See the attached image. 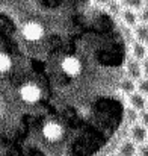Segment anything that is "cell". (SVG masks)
Masks as SVG:
<instances>
[{"instance_id": "14", "label": "cell", "mask_w": 148, "mask_h": 156, "mask_svg": "<svg viewBox=\"0 0 148 156\" xmlns=\"http://www.w3.org/2000/svg\"><path fill=\"white\" fill-rule=\"evenodd\" d=\"M12 61L6 53H0V73H6L8 70H11Z\"/></svg>"}, {"instance_id": "3", "label": "cell", "mask_w": 148, "mask_h": 156, "mask_svg": "<svg viewBox=\"0 0 148 156\" xmlns=\"http://www.w3.org/2000/svg\"><path fill=\"white\" fill-rule=\"evenodd\" d=\"M147 136H148V130L145 126H142L139 123L130 126V129H129V140L132 143H135L136 146L147 144Z\"/></svg>"}, {"instance_id": "2", "label": "cell", "mask_w": 148, "mask_h": 156, "mask_svg": "<svg viewBox=\"0 0 148 156\" xmlns=\"http://www.w3.org/2000/svg\"><path fill=\"white\" fill-rule=\"evenodd\" d=\"M44 35V27L36 21H29L23 27V37L27 41H40Z\"/></svg>"}, {"instance_id": "9", "label": "cell", "mask_w": 148, "mask_h": 156, "mask_svg": "<svg viewBox=\"0 0 148 156\" xmlns=\"http://www.w3.org/2000/svg\"><path fill=\"white\" fill-rule=\"evenodd\" d=\"M119 17H121L124 26L129 27V29H133L135 26H138V24L141 23V21H139V15H138V12H136V11H132V9H127V8H122Z\"/></svg>"}, {"instance_id": "17", "label": "cell", "mask_w": 148, "mask_h": 156, "mask_svg": "<svg viewBox=\"0 0 148 156\" xmlns=\"http://www.w3.org/2000/svg\"><path fill=\"white\" fill-rule=\"evenodd\" d=\"M136 156H148V146H147V144L138 146V150H136Z\"/></svg>"}, {"instance_id": "8", "label": "cell", "mask_w": 148, "mask_h": 156, "mask_svg": "<svg viewBox=\"0 0 148 156\" xmlns=\"http://www.w3.org/2000/svg\"><path fill=\"white\" fill-rule=\"evenodd\" d=\"M127 100H129V108H132L133 111H136V112L147 111V97L135 91L127 97Z\"/></svg>"}, {"instance_id": "7", "label": "cell", "mask_w": 148, "mask_h": 156, "mask_svg": "<svg viewBox=\"0 0 148 156\" xmlns=\"http://www.w3.org/2000/svg\"><path fill=\"white\" fill-rule=\"evenodd\" d=\"M130 58L136 62L147 61V44L132 41V44H130Z\"/></svg>"}, {"instance_id": "11", "label": "cell", "mask_w": 148, "mask_h": 156, "mask_svg": "<svg viewBox=\"0 0 148 156\" xmlns=\"http://www.w3.org/2000/svg\"><path fill=\"white\" fill-rule=\"evenodd\" d=\"M132 37H133V41L145 44L148 38V26L145 23H139L138 26H135L132 29Z\"/></svg>"}, {"instance_id": "4", "label": "cell", "mask_w": 148, "mask_h": 156, "mask_svg": "<svg viewBox=\"0 0 148 156\" xmlns=\"http://www.w3.org/2000/svg\"><path fill=\"white\" fill-rule=\"evenodd\" d=\"M60 67H62L64 73L67 76H70V77H76L82 71V62L76 56H67V58H64Z\"/></svg>"}, {"instance_id": "16", "label": "cell", "mask_w": 148, "mask_h": 156, "mask_svg": "<svg viewBox=\"0 0 148 156\" xmlns=\"http://www.w3.org/2000/svg\"><path fill=\"white\" fill-rule=\"evenodd\" d=\"M107 8H109V12L113 14V15H119L121 11H122V5H121V2H112V3H107Z\"/></svg>"}, {"instance_id": "1", "label": "cell", "mask_w": 148, "mask_h": 156, "mask_svg": "<svg viewBox=\"0 0 148 156\" xmlns=\"http://www.w3.org/2000/svg\"><path fill=\"white\" fill-rule=\"evenodd\" d=\"M20 97L26 103H36L41 99V90L35 83H26L20 90Z\"/></svg>"}, {"instance_id": "18", "label": "cell", "mask_w": 148, "mask_h": 156, "mask_svg": "<svg viewBox=\"0 0 148 156\" xmlns=\"http://www.w3.org/2000/svg\"><path fill=\"white\" fill-rule=\"evenodd\" d=\"M109 156H118V155L116 153H112V155H109Z\"/></svg>"}, {"instance_id": "12", "label": "cell", "mask_w": 148, "mask_h": 156, "mask_svg": "<svg viewBox=\"0 0 148 156\" xmlns=\"http://www.w3.org/2000/svg\"><path fill=\"white\" fill-rule=\"evenodd\" d=\"M119 90H121V93L130 96L132 93L136 91V82L132 80V79H129V77H124V79L119 82Z\"/></svg>"}, {"instance_id": "5", "label": "cell", "mask_w": 148, "mask_h": 156, "mask_svg": "<svg viewBox=\"0 0 148 156\" xmlns=\"http://www.w3.org/2000/svg\"><path fill=\"white\" fill-rule=\"evenodd\" d=\"M64 130H62V126L57 124V123H47L44 127H43V136L47 140V141H57L60 140Z\"/></svg>"}, {"instance_id": "13", "label": "cell", "mask_w": 148, "mask_h": 156, "mask_svg": "<svg viewBox=\"0 0 148 156\" xmlns=\"http://www.w3.org/2000/svg\"><path fill=\"white\" fill-rule=\"evenodd\" d=\"M138 117H139V112L133 111L132 108H126V112H124V120L129 126H133L138 123Z\"/></svg>"}, {"instance_id": "10", "label": "cell", "mask_w": 148, "mask_h": 156, "mask_svg": "<svg viewBox=\"0 0 148 156\" xmlns=\"http://www.w3.org/2000/svg\"><path fill=\"white\" fill-rule=\"evenodd\" d=\"M136 150L138 146L135 143H132L130 140H122L115 153L118 156H136Z\"/></svg>"}, {"instance_id": "6", "label": "cell", "mask_w": 148, "mask_h": 156, "mask_svg": "<svg viewBox=\"0 0 148 156\" xmlns=\"http://www.w3.org/2000/svg\"><path fill=\"white\" fill-rule=\"evenodd\" d=\"M126 73H127V77L132 79V80H135V82L144 77L141 62H136L132 58H129V61L126 62Z\"/></svg>"}, {"instance_id": "15", "label": "cell", "mask_w": 148, "mask_h": 156, "mask_svg": "<svg viewBox=\"0 0 148 156\" xmlns=\"http://www.w3.org/2000/svg\"><path fill=\"white\" fill-rule=\"evenodd\" d=\"M136 93L142 94V96H148V79L147 77H142L139 80H136Z\"/></svg>"}]
</instances>
